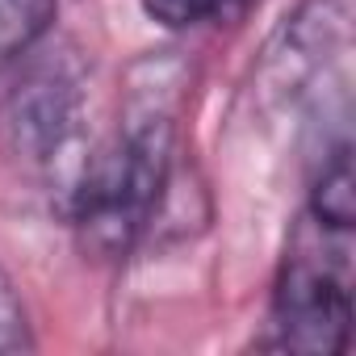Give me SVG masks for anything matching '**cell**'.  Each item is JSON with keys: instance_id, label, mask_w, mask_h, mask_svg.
I'll list each match as a JSON object with an SVG mask.
<instances>
[{"instance_id": "1", "label": "cell", "mask_w": 356, "mask_h": 356, "mask_svg": "<svg viewBox=\"0 0 356 356\" xmlns=\"http://www.w3.org/2000/svg\"><path fill=\"white\" fill-rule=\"evenodd\" d=\"M172 101L163 88H143L118 130L88 151L67 185V214L84 248L97 256H122L138 243L159 210L172 168Z\"/></svg>"}, {"instance_id": "2", "label": "cell", "mask_w": 356, "mask_h": 356, "mask_svg": "<svg viewBox=\"0 0 356 356\" xmlns=\"http://www.w3.org/2000/svg\"><path fill=\"white\" fill-rule=\"evenodd\" d=\"M352 323V222H327L306 210L298 222L268 314V348L323 352L348 348Z\"/></svg>"}, {"instance_id": "3", "label": "cell", "mask_w": 356, "mask_h": 356, "mask_svg": "<svg viewBox=\"0 0 356 356\" xmlns=\"http://www.w3.org/2000/svg\"><path fill=\"white\" fill-rule=\"evenodd\" d=\"M76 126H80V97L63 72L34 76L13 101V134L22 151L42 168L59 163V155L76 138Z\"/></svg>"}, {"instance_id": "4", "label": "cell", "mask_w": 356, "mask_h": 356, "mask_svg": "<svg viewBox=\"0 0 356 356\" xmlns=\"http://www.w3.org/2000/svg\"><path fill=\"white\" fill-rule=\"evenodd\" d=\"M59 0H0V55H26L55 22Z\"/></svg>"}, {"instance_id": "5", "label": "cell", "mask_w": 356, "mask_h": 356, "mask_svg": "<svg viewBox=\"0 0 356 356\" xmlns=\"http://www.w3.org/2000/svg\"><path fill=\"white\" fill-rule=\"evenodd\" d=\"M138 5L163 30H197V26L214 22L218 13H227L235 0H138Z\"/></svg>"}, {"instance_id": "6", "label": "cell", "mask_w": 356, "mask_h": 356, "mask_svg": "<svg viewBox=\"0 0 356 356\" xmlns=\"http://www.w3.org/2000/svg\"><path fill=\"white\" fill-rule=\"evenodd\" d=\"M34 348V331H30V314L26 302L13 285V277L0 268V356L5 352H26Z\"/></svg>"}]
</instances>
